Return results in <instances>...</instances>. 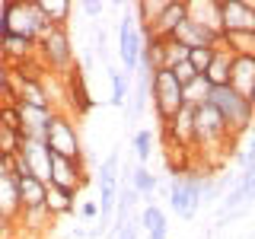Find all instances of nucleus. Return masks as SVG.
Instances as JSON below:
<instances>
[{"label": "nucleus", "instance_id": "6", "mask_svg": "<svg viewBox=\"0 0 255 239\" xmlns=\"http://www.w3.org/2000/svg\"><path fill=\"white\" fill-rule=\"evenodd\" d=\"M230 143V153H233V143L223 127V118L217 115V109L211 102L198 106L191 112V147H201V150H214V147H227Z\"/></svg>", "mask_w": 255, "mask_h": 239}, {"label": "nucleus", "instance_id": "7", "mask_svg": "<svg viewBox=\"0 0 255 239\" xmlns=\"http://www.w3.org/2000/svg\"><path fill=\"white\" fill-rule=\"evenodd\" d=\"M96 191H99V201H96V207H99V227L93 230V233H99V230L109 227L112 214H115V198H118V153H109L106 163L99 166V175H96Z\"/></svg>", "mask_w": 255, "mask_h": 239}, {"label": "nucleus", "instance_id": "5", "mask_svg": "<svg viewBox=\"0 0 255 239\" xmlns=\"http://www.w3.org/2000/svg\"><path fill=\"white\" fill-rule=\"evenodd\" d=\"M48 29V22L38 16L32 0H10L0 6V35H22V38H38Z\"/></svg>", "mask_w": 255, "mask_h": 239}, {"label": "nucleus", "instance_id": "21", "mask_svg": "<svg viewBox=\"0 0 255 239\" xmlns=\"http://www.w3.org/2000/svg\"><path fill=\"white\" fill-rule=\"evenodd\" d=\"M185 6H188V19H195V22H201V26L207 29H214V32H220V16H217V0H185Z\"/></svg>", "mask_w": 255, "mask_h": 239}, {"label": "nucleus", "instance_id": "23", "mask_svg": "<svg viewBox=\"0 0 255 239\" xmlns=\"http://www.w3.org/2000/svg\"><path fill=\"white\" fill-rule=\"evenodd\" d=\"M128 185L134 188L137 198H147V204H150V195L156 191V175L150 172L147 166H134V169L128 172Z\"/></svg>", "mask_w": 255, "mask_h": 239}, {"label": "nucleus", "instance_id": "18", "mask_svg": "<svg viewBox=\"0 0 255 239\" xmlns=\"http://www.w3.org/2000/svg\"><path fill=\"white\" fill-rule=\"evenodd\" d=\"M137 230H143L147 233V239H166V214L159 211V207L150 201V204H143V211H140V220H137Z\"/></svg>", "mask_w": 255, "mask_h": 239}, {"label": "nucleus", "instance_id": "3", "mask_svg": "<svg viewBox=\"0 0 255 239\" xmlns=\"http://www.w3.org/2000/svg\"><path fill=\"white\" fill-rule=\"evenodd\" d=\"M207 102H211V106L217 109V115L223 118V127H227L230 140L243 137V134L252 127V102H246L243 96H236L230 86H217V90H211Z\"/></svg>", "mask_w": 255, "mask_h": 239}, {"label": "nucleus", "instance_id": "27", "mask_svg": "<svg viewBox=\"0 0 255 239\" xmlns=\"http://www.w3.org/2000/svg\"><path fill=\"white\" fill-rule=\"evenodd\" d=\"M112 77V106H128V96H131V77H125L122 70H109Z\"/></svg>", "mask_w": 255, "mask_h": 239}, {"label": "nucleus", "instance_id": "33", "mask_svg": "<svg viewBox=\"0 0 255 239\" xmlns=\"http://www.w3.org/2000/svg\"><path fill=\"white\" fill-rule=\"evenodd\" d=\"M6 70H10V67L0 61V96H3V86H6Z\"/></svg>", "mask_w": 255, "mask_h": 239}, {"label": "nucleus", "instance_id": "17", "mask_svg": "<svg viewBox=\"0 0 255 239\" xmlns=\"http://www.w3.org/2000/svg\"><path fill=\"white\" fill-rule=\"evenodd\" d=\"M32 6L38 10V16H42L48 26H61V29H67L70 13H74L70 0H32Z\"/></svg>", "mask_w": 255, "mask_h": 239}, {"label": "nucleus", "instance_id": "34", "mask_svg": "<svg viewBox=\"0 0 255 239\" xmlns=\"http://www.w3.org/2000/svg\"><path fill=\"white\" fill-rule=\"evenodd\" d=\"M0 137H3V124H0Z\"/></svg>", "mask_w": 255, "mask_h": 239}, {"label": "nucleus", "instance_id": "30", "mask_svg": "<svg viewBox=\"0 0 255 239\" xmlns=\"http://www.w3.org/2000/svg\"><path fill=\"white\" fill-rule=\"evenodd\" d=\"M169 74L175 77V83H179V86H185L188 83V80H195L198 74H195V67H191V64L188 61H182V64H175V67L169 70Z\"/></svg>", "mask_w": 255, "mask_h": 239}, {"label": "nucleus", "instance_id": "15", "mask_svg": "<svg viewBox=\"0 0 255 239\" xmlns=\"http://www.w3.org/2000/svg\"><path fill=\"white\" fill-rule=\"evenodd\" d=\"M35 58V38H22V35H0V61L6 67Z\"/></svg>", "mask_w": 255, "mask_h": 239}, {"label": "nucleus", "instance_id": "22", "mask_svg": "<svg viewBox=\"0 0 255 239\" xmlns=\"http://www.w3.org/2000/svg\"><path fill=\"white\" fill-rule=\"evenodd\" d=\"M220 45L233 58H239V54L255 58V32H220Z\"/></svg>", "mask_w": 255, "mask_h": 239}, {"label": "nucleus", "instance_id": "9", "mask_svg": "<svg viewBox=\"0 0 255 239\" xmlns=\"http://www.w3.org/2000/svg\"><path fill=\"white\" fill-rule=\"evenodd\" d=\"M140 45H143V35L137 29V19L134 13H125L122 22H118V58H122L125 77L137 74V61H140Z\"/></svg>", "mask_w": 255, "mask_h": 239}, {"label": "nucleus", "instance_id": "11", "mask_svg": "<svg viewBox=\"0 0 255 239\" xmlns=\"http://www.w3.org/2000/svg\"><path fill=\"white\" fill-rule=\"evenodd\" d=\"M220 32H255V6L246 0H217Z\"/></svg>", "mask_w": 255, "mask_h": 239}, {"label": "nucleus", "instance_id": "19", "mask_svg": "<svg viewBox=\"0 0 255 239\" xmlns=\"http://www.w3.org/2000/svg\"><path fill=\"white\" fill-rule=\"evenodd\" d=\"M74 204H77V195L74 191H64V188H54V185H48L45 188V211H48V217H64V214H70L74 211Z\"/></svg>", "mask_w": 255, "mask_h": 239}, {"label": "nucleus", "instance_id": "25", "mask_svg": "<svg viewBox=\"0 0 255 239\" xmlns=\"http://www.w3.org/2000/svg\"><path fill=\"white\" fill-rule=\"evenodd\" d=\"M207 96H211V83L198 74L195 80H188V83L182 86V106L198 109V106H204V102H207Z\"/></svg>", "mask_w": 255, "mask_h": 239}, {"label": "nucleus", "instance_id": "29", "mask_svg": "<svg viewBox=\"0 0 255 239\" xmlns=\"http://www.w3.org/2000/svg\"><path fill=\"white\" fill-rule=\"evenodd\" d=\"M211 58H214L211 48H188V58H185V61L195 67V74H204L207 64H211Z\"/></svg>", "mask_w": 255, "mask_h": 239}, {"label": "nucleus", "instance_id": "1", "mask_svg": "<svg viewBox=\"0 0 255 239\" xmlns=\"http://www.w3.org/2000/svg\"><path fill=\"white\" fill-rule=\"evenodd\" d=\"M227 185V179L214 185L211 182V172H191V169H182V172H172V182H169V207L179 214L182 220H191L198 214L201 201H207L211 195H217V188Z\"/></svg>", "mask_w": 255, "mask_h": 239}, {"label": "nucleus", "instance_id": "14", "mask_svg": "<svg viewBox=\"0 0 255 239\" xmlns=\"http://www.w3.org/2000/svg\"><path fill=\"white\" fill-rule=\"evenodd\" d=\"M185 19H188V6H185V0H172V3H163V10H159V16L153 19V26H150V35H156V38H172V32L179 29Z\"/></svg>", "mask_w": 255, "mask_h": 239}, {"label": "nucleus", "instance_id": "12", "mask_svg": "<svg viewBox=\"0 0 255 239\" xmlns=\"http://www.w3.org/2000/svg\"><path fill=\"white\" fill-rule=\"evenodd\" d=\"M64 102H67V115L70 118H74V115H86V112L96 106L90 90H86V77H83L80 67H70L67 74H64Z\"/></svg>", "mask_w": 255, "mask_h": 239}, {"label": "nucleus", "instance_id": "20", "mask_svg": "<svg viewBox=\"0 0 255 239\" xmlns=\"http://www.w3.org/2000/svg\"><path fill=\"white\" fill-rule=\"evenodd\" d=\"M230 61H233V54H230L227 48L214 51V58H211V64H207V70L201 74L207 83H211V90H217V86H227V80H230Z\"/></svg>", "mask_w": 255, "mask_h": 239}, {"label": "nucleus", "instance_id": "24", "mask_svg": "<svg viewBox=\"0 0 255 239\" xmlns=\"http://www.w3.org/2000/svg\"><path fill=\"white\" fill-rule=\"evenodd\" d=\"M0 214L16 220L19 217V198H16V179L13 175H0Z\"/></svg>", "mask_w": 255, "mask_h": 239}, {"label": "nucleus", "instance_id": "16", "mask_svg": "<svg viewBox=\"0 0 255 239\" xmlns=\"http://www.w3.org/2000/svg\"><path fill=\"white\" fill-rule=\"evenodd\" d=\"M45 182H38L35 175H22L16 179V198H19V211H35L45 204Z\"/></svg>", "mask_w": 255, "mask_h": 239}, {"label": "nucleus", "instance_id": "32", "mask_svg": "<svg viewBox=\"0 0 255 239\" xmlns=\"http://www.w3.org/2000/svg\"><path fill=\"white\" fill-rule=\"evenodd\" d=\"M86 16H102V10H106V3H96V0H86L83 6H80Z\"/></svg>", "mask_w": 255, "mask_h": 239}, {"label": "nucleus", "instance_id": "31", "mask_svg": "<svg viewBox=\"0 0 255 239\" xmlns=\"http://www.w3.org/2000/svg\"><path fill=\"white\" fill-rule=\"evenodd\" d=\"M80 217H83V220H96V217H99V207H96V201H86L83 207H80Z\"/></svg>", "mask_w": 255, "mask_h": 239}, {"label": "nucleus", "instance_id": "10", "mask_svg": "<svg viewBox=\"0 0 255 239\" xmlns=\"http://www.w3.org/2000/svg\"><path fill=\"white\" fill-rule=\"evenodd\" d=\"M48 185L54 188H64V191H77L86 185V172H83V159H64V156H54L48 159Z\"/></svg>", "mask_w": 255, "mask_h": 239}, {"label": "nucleus", "instance_id": "13", "mask_svg": "<svg viewBox=\"0 0 255 239\" xmlns=\"http://www.w3.org/2000/svg\"><path fill=\"white\" fill-rule=\"evenodd\" d=\"M227 86L236 96H243L246 102H255V58L249 54H239L230 61V80Z\"/></svg>", "mask_w": 255, "mask_h": 239}, {"label": "nucleus", "instance_id": "26", "mask_svg": "<svg viewBox=\"0 0 255 239\" xmlns=\"http://www.w3.org/2000/svg\"><path fill=\"white\" fill-rule=\"evenodd\" d=\"M13 223L22 227V230H29V233H42L48 223H51V217H48L45 207H35V211H19V217H16Z\"/></svg>", "mask_w": 255, "mask_h": 239}, {"label": "nucleus", "instance_id": "28", "mask_svg": "<svg viewBox=\"0 0 255 239\" xmlns=\"http://www.w3.org/2000/svg\"><path fill=\"white\" fill-rule=\"evenodd\" d=\"M134 153H137L140 166L153 156V134H150V131H137V134H134Z\"/></svg>", "mask_w": 255, "mask_h": 239}, {"label": "nucleus", "instance_id": "2", "mask_svg": "<svg viewBox=\"0 0 255 239\" xmlns=\"http://www.w3.org/2000/svg\"><path fill=\"white\" fill-rule=\"evenodd\" d=\"M35 58L38 64L54 77H64L74 67V48H70V35L61 26H48L42 35L35 38Z\"/></svg>", "mask_w": 255, "mask_h": 239}, {"label": "nucleus", "instance_id": "8", "mask_svg": "<svg viewBox=\"0 0 255 239\" xmlns=\"http://www.w3.org/2000/svg\"><path fill=\"white\" fill-rule=\"evenodd\" d=\"M150 96H153L156 118L163 124L182 109V86L175 83V77L169 70H153V74H150Z\"/></svg>", "mask_w": 255, "mask_h": 239}, {"label": "nucleus", "instance_id": "4", "mask_svg": "<svg viewBox=\"0 0 255 239\" xmlns=\"http://www.w3.org/2000/svg\"><path fill=\"white\" fill-rule=\"evenodd\" d=\"M48 153L64 156V159H83V143H80V131L74 124V118L67 112H51L45 121V134H42Z\"/></svg>", "mask_w": 255, "mask_h": 239}]
</instances>
